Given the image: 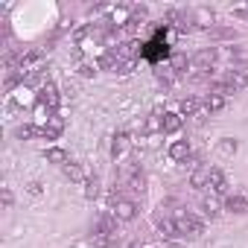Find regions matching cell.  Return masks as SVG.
Listing matches in <instances>:
<instances>
[{
  "mask_svg": "<svg viewBox=\"0 0 248 248\" xmlns=\"http://www.w3.org/2000/svg\"><path fill=\"white\" fill-rule=\"evenodd\" d=\"M152 225L158 228V233H161L164 239H181V236H178V228H175V219H172V210H167L164 204L152 213Z\"/></svg>",
  "mask_w": 248,
  "mask_h": 248,
  "instance_id": "3",
  "label": "cell"
},
{
  "mask_svg": "<svg viewBox=\"0 0 248 248\" xmlns=\"http://www.w3.org/2000/svg\"><path fill=\"white\" fill-rule=\"evenodd\" d=\"M0 196H3V207L9 210V207H12V202H15V196H12V190H9V187H3V190H0Z\"/></svg>",
  "mask_w": 248,
  "mask_h": 248,
  "instance_id": "33",
  "label": "cell"
},
{
  "mask_svg": "<svg viewBox=\"0 0 248 248\" xmlns=\"http://www.w3.org/2000/svg\"><path fill=\"white\" fill-rule=\"evenodd\" d=\"M202 105H204L207 114H216V111H222V108L228 105V96H222V93H207Z\"/></svg>",
  "mask_w": 248,
  "mask_h": 248,
  "instance_id": "20",
  "label": "cell"
},
{
  "mask_svg": "<svg viewBox=\"0 0 248 248\" xmlns=\"http://www.w3.org/2000/svg\"><path fill=\"white\" fill-rule=\"evenodd\" d=\"M62 170H64V178H70V181H88V178H85V170H82L79 164H73V161L64 164Z\"/></svg>",
  "mask_w": 248,
  "mask_h": 248,
  "instance_id": "26",
  "label": "cell"
},
{
  "mask_svg": "<svg viewBox=\"0 0 248 248\" xmlns=\"http://www.w3.org/2000/svg\"><path fill=\"white\" fill-rule=\"evenodd\" d=\"M216 152H219L222 158H233V155L239 152V143H236L233 138H219V143H216Z\"/></svg>",
  "mask_w": 248,
  "mask_h": 248,
  "instance_id": "22",
  "label": "cell"
},
{
  "mask_svg": "<svg viewBox=\"0 0 248 248\" xmlns=\"http://www.w3.org/2000/svg\"><path fill=\"white\" fill-rule=\"evenodd\" d=\"M117 64H120L117 50H105V53L96 59V67H99V70H111V73H114V70H117Z\"/></svg>",
  "mask_w": 248,
  "mask_h": 248,
  "instance_id": "18",
  "label": "cell"
},
{
  "mask_svg": "<svg viewBox=\"0 0 248 248\" xmlns=\"http://www.w3.org/2000/svg\"><path fill=\"white\" fill-rule=\"evenodd\" d=\"M132 70H135V62H126V59H120V64H117V70H114V73H117V76H129Z\"/></svg>",
  "mask_w": 248,
  "mask_h": 248,
  "instance_id": "30",
  "label": "cell"
},
{
  "mask_svg": "<svg viewBox=\"0 0 248 248\" xmlns=\"http://www.w3.org/2000/svg\"><path fill=\"white\" fill-rule=\"evenodd\" d=\"M140 172H143V170H140V164H138V161H123V164H120V170H117V178H120V184H123V187H129V181H132V178H138Z\"/></svg>",
  "mask_w": 248,
  "mask_h": 248,
  "instance_id": "11",
  "label": "cell"
},
{
  "mask_svg": "<svg viewBox=\"0 0 248 248\" xmlns=\"http://www.w3.org/2000/svg\"><path fill=\"white\" fill-rule=\"evenodd\" d=\"M167 44L161 41V32H158V38H152L149 44H143V59H149V62H158V59H167Z\"/></svg>",
  "mask_w": 248,
  "mask_h": 248,
  "instance_id": "10",
  "label": "cell"
},
{
  "mask_svg": "<svg viewBox=\"0 0 248 248\" xmlns=\"http://www.w3.org/2000/svg\"><path fill=\"white\" fill-rule=\"evenodd\" d=\"M15 138L18 140H32V138H41V129L32 126V123H21V126L15 129Z\"/></svg>",
  "mask_w": 248,
  "mask_h": 248,
  "instance_id": "24",
  "label": "cell"
},
{
  "mask_svg": "<svg viewBox=\"0 0 248 248\" xmlns=\"http://www.w3.org/2000/svg\"><path fill=\"white\" fill-rule=\"evenodd\" d=\"M207 190H210V196H219V193H225V190H228V181H225V172H222V170L210 167V181H207Z\"/></svg>",
  "mask_w": 248,
  "mask_h": 248,
  "instance_id": "15",
  "label": "cell"
},
{
  "mask_svg": "<svg viewBox=\"0 0 248 248\" xmlns=\"http://www.w3.org/2000/svg\"><path fill=\"white\" fill-rule=\"evenodd\" d=\"M27 193H30V196H41V193H44V184H41L38 178H32V181H27Z\"/></svg>",
  "mask_w": 248,
  "mask_h": 248,
  "instance_id": "31",
  "label": "cell"
},
{
  "mask_svg": "<svg viewBox=\"0 0 248 248\" xmlns=\"http://www.w3.org/2000/svg\"><path fill=\"white\" fill-rule=\"evenodd\" d=\"M126 146H129V135L126 132H117L111 138V158H120L123 152H126Z\"/></svg>",
  "mask_w": 248,
  "mask_h": 248,
  "instance_id": "23",
  "label": "cell"
},
{
  "mask_svg": "<svg viewBox=\"0 0 248 248\" xmlns=\"http://www.w3.org/2000/svg\"><path fill=\"white\" fill-rule=\"evenodd\" d=\"M181 126H184V117H181L178 111H167L164 120H161V132H164V135H178Z\"/></svg>",
  "mask_w": 248,
  "mask_h": 248,
  "instance_id": "12",
  "label": "cell"
},
{
  "mask_svg": "<svg viewBox=\"0 0 248 248\" xmlns=\"http://www.w3.org/2000/svg\"><path fill=\"white\" fill-rule=\"evenodd\" d=\"M59 102H62V93H59V88H56L53 82H47L44 88H38V105H44V108H50V111L56 114Z\"/></svg>",
  "mask_w": 248,
  "mask_h": 248,
  "instance_id": "5",
  "label": "cell"
},
{
  "mask_svg": "<svg viewBox=\"0 0 248 248\" xmlns=\"http://www.w3.org/2000/svg\"><path fill=\"white\" fill-rule=\"evenodd\" d=\"M76 73H79L82 79H93V76L99 73V67H96V62H79V64H76Z\"/></svg>",
  "mask_w": 248,
  "mask_h": 248,
  "instance_id": "28",
  "label": "cell"
},
{
  "mask_svg": "<svg viewBox=\"0 0 248 248\" xmlns=\"http://www.w3.org/2000/svg\"><path fill=\"white\" fill-rule=\"evenodd\" d=\"M225 210H228V213H248V199L239 196V193H236V196L231 193V196L225 199Z\"/></svg>",
  "mask_w": 248,
  "mask_h": 248,
  "instance_id": "17",
  "label": "cell"
},
{
  "mask_svg": "<svg viewBox=\"0 0 248 248\" xmlns=\"http://www.w3.org/2000/svg\"><path fill=\"white\" fill-rule=\"evenodd\" d=\"M172 219H175V228H178V236L181 239H199L204 233V222L199 216H193L190 210H184V207L172 210Z\"/></svg>",
  "mask_w": 248,
  "mask_h": 248,
  "instance_id": "2",
  "label": "cell"
},
{
  "mask_svg": "<svg viewBox=\"0 0 248 248\" xmlns=\"http://www.w3.org/2000/svg\"><path fill=\"white\" fill-rule=\"evenodd\" d=\"M190 21H196L199 27H207V30H210V27H213V12H207V9H196V12L190 15Z\"/></svg>",
  "mask_w": 248,
  "mask_h": 248,
  "instance_id": "27",
  "label": "cell"
},
{
  "mask_svg": "<svg viewBox=\"0 0 248 248\" xmlns=\"http://www.w3.org/2000/svg\"><path fill=\"white\" fill-rule=\"evenodd\" d=\"M216 50L213 47H204V50H199L193 59H190V64L196 67V70H202V73H207V70H213V64H216Z\"/></svg>",
  "mask_w": 248,
  "mask_h": 248,
  "instance_id": "6",
  "label": "cell"
},
{
  "mask_svg": "<svg viewBox=\"0 0 248 248\" xmlns=\"http://www.w3.org/2000/svg\"><path fill=\"white\" fill-rule=\"evenodd\" d=\"M207 181H210V164L196 167L193 175H190V187H193V190H207Z\"/></svg>",
  "mask_w": 248,
  "mask_h": 248,
  "instance_id": "14",
  "label": "cell"
},
{
  "mask_svg": "<svg viewBox=\"0 0 248 248\" xmlns=\"http://www.w3.org/2000/svg\"><path fill=\"white\" fill-rule=\"evenodd\" d=\"M44 158H47V164H56V167H64V164H70V161H67V152H64V149H59V146L47 149V152H44Z\"/></svg>",
  "mask_w": 248,
  "mask_h": 248,
  "instance_id": "25",
  "label": "cell"
},
{
  "mask_svg": "<svg viewBox=\"0 0 248 248\" xmlns=\"http://www.w3.org/2000/svg\"><path fill=\"white\" fill-rule=\"evenodd\" d=\"M199 111H202V105H199L196 96H184V99L178 102V114H181V117H196Z\"/></svg>",
  "mask_w": 248,
  "mask_h": 248,
  "instance_id": "21",
  "label": "cell"
},
{
  "mask_svg": "<svg viewBox=\"0 0 248 248\" xmlns=\"http://www.w3.org/2000/svg\"><path fill=\"white\" fill-rule=\"evenodd\" d=\"M111 213H114L117 222H135V216H138V204H135L132 199H117V202L111 204Z\"/></svg>",
  "mask_w": 248,
  "mask_h": 248,
  "instance_id": "4",
  "label": "cell"
},
{
  "mask_svg": "<svg viewBox=\"0 0 248 248\" xmlns=\"http://www.w3.org/2000/svg\"><path fill=\"white\" fill-rule=\"evenodd\" d=\"M222 82L236 93V91H242V88H248V70H242V67H231L225 76H222Z\"/></svg>",
  "mask_w": 248,
  "mask_h": 248,
  "instance_id": "8",
  "label": "cell"
},
{
  "mask_svg": "<svg viewBox=\"0 0 248 248\" xmlns=\"http://www.w3.org/2000/svg\"><path fill=\"white\" fill-rule=\"evenodd\" d=\"M117 225H120V222L114 219L111 210L99 213L96 222H91V242H93L96 248H111V245H117V242H120V231H117Z\"/></svg>",
  "mask_w": 248,
  "mask_h": 248,
  "instance_id": "1",
  "label": "cell"
},
{
  "mask_svg": "<svg viewBox=\"0 0 248 248\" xmlns=\"http://www.w3.org/2000/svg\"><path fill=\"white\" fill-rule=\"evenodd\" d=\"M202 216H204V219H210V222L222 216V204H219V199H216V196H204V199H202Z\"/></svg>",
  "mask_w": 248,
  "mask_h": 248,
  "instance_id": "16",
  "label": "cell"
},
{
  "mask_svg": "<svg viewBox=\"0 0 248 248\" xmlns=\"http://www.w3.org/2000/svg\"><path fill=\"white\" fill-rule=\"evenodd\" d=\"M96 196H99V178L93 175V178H88V181H85V199H88V202H93Z\"/></svg>",
  "mask_w": 248,
  "mask_h": 248,
  "instance_id": "29",
  "label": "cell"
},
{
  "mask_svg": "<svg viewBox=\"0 0 248 248\" xmlns=\"http://www.w3.org/2000/svg\"><path fill=\"white\" fill-rule=\"evenodd\" d=\"M213 35H219V38H233L231 30H213Z\"/></svg>",
  "mask_w": 248,
  "mask_h": 248,
  "instance_id": "34",
  "label": "cell"
},
{
  "mask_svg": "<svg viewBox=\"0 0 248 248\" xmlns=\"http://www.w3.org/2000/svg\"><path fill=\"white\" fill-rule=\"evenodd\" d=\"M167 152H170V158H172V161H178V164L190 161V155H193V149H190V143H187V140H172Z\"/></svg>",
  "mask_w": 248,
  "mask_h": 248,
  "instance_id": "13",
  "label": "cell"
},
{
  "mask_svg": "<svg viewBox=\"0 0 248 248\" xmlns=\"http://www.w3.org/2000/svg\"><path fill=\"white\" fill-rule=\"evenodd\" d=\"M62 132H64V120H62L59 114H50L47 123L41 126V138H44V140H59Z\"/></svg>",
  "mask_w": 248,
  "mask_h": 248,
  "instance_id": "7",
  "label": "cell"
},
{
  "mask_svg": "<svg viewBox=\"0 0 248 248\" xmlns=\"http://www.w3.org/2000/svg\"><path fill=\"white\" fill-rule=\"evenodd\" d=\"M44 76H47V73H44V67H41V64H35V67H30V70L24 73V85H30V88L41 85V88H44V85H47V82H44Z\"/></svg>",
  "mask_w": 248,
  "mask_h": 248,
  "instance_id": "19",
  "label": "cell"
},
{
  "mask_svg": "<svg viewBox=\"0 0 248 248\" xmlns=\"http://www.w3.org/2000/svg\"><path fill=\"white\" fill-rule=\"evenodd\" d=\"M225 53H228L233 62H248V53H242V50H236V47H228Z\"/></svg>",
  "mask_w": 248,
  "mask_h": 248,
  "instance_id": "32",
  "label": "cell"
},
{
  "mask_svg": "<svg viewBox=\"0 0 248 248\" xmlns=\"http://www.w3.org/2000/svg\"><path fill=\"white\" fill-rule=\"evenodd\" d=\"M117 56L120 59H126V62H138V56H143V41H123L117 44Z\"/></svg>",
  "mask_w": 248,
  "mask_h": 248,
  "instance_id": "9",
  "label": "cell"
}]
</instances>
